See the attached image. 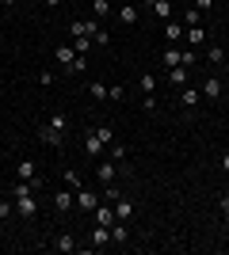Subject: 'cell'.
Segmentation results:
<instances>
[{"label":"cell","mask_w":229,"mask_h":255,"mask_svg":"<svg viewBox=\"0 0 229 255\" xmlns=\"http://www.w3.org/2000/svg\"><path fill=\"white\" fill-rule=\"evenodd\" d=\"M111 244H130V229H126V221L111 225Z\"/></svg>","instance_id":"cell-17"},{"label":"cell","mask_w":229,"mask_h":255,"mask_svg":"<svg viewBox=\"0 0 229 255\" xmlns=\"http://www.w3.org/2000/svg\"><path fill=\"white\" fill-rule=\"evenodd\" d=\"M111 244V229L107 225H96V229H92V248H107Z\"/></svg>","instance_id":"cell-18"},{"label":"cell","mask_w":229,"mask_h":255,"mask_svg":"<svg viewBox=\"0 0 229 255\" xmlns=\"http://www.w3.org/2000/svg\"><path fill=\"white\" fill-rule=\"evenodd\" d=\"M8 217H15V202H11V198H0V221H8Z\"/></svg>","instance_id":"cell-29"},{"label":"cell","mask_w":229,"mask_h":255,"mask_svg":"<svg viewBox=\"0 0 229 255\" xmlns=\"http://www.w3.org/2000/svg\"><path fill=\"white\" fill-rule=\"evenodd\" d=\"M184 34H187L184 23H176V19L164 23V38H168V46H180V42H184Z\"/></svg>","instance_id":"cell-11"},{"label":"cell","mask_w":229,"mask_h":255,"mask_svg":"<svg viewBox=\"0 0 229 255\" xmlns=\"http://www.w3.org/2000/svg\"><path fill=\"white\" fill-rule=\"evenodd\" d=\"M111 206H115V221H134V202L126 198V194H119Z\"/></svg>","instance_id":"cell-10"},{"label":"cell","mask_w":229,"mask_h":255,"mask_svg":"<svg viewBox=\"0 0 229 255\" xmlns=\"http://www.w3.org/2000/svg\"><path fill=\"white\" fill-rule=\"evenodd\" d=\"M111 103H122V99H126V88H122V84H115V88H111Z\"/></svg>","instance_id":"cell-33"},{"label":"cell","mask_w":229,"mask_h":255,"mask_svg":"<svg viewBox=\"0 0 229 255\" xmlns=\"http://www.w3.org/2000/svg\"><path fill=\"white\" fill-rule=\"evenodd\" d=\"M96 179L103 183V187H111V183L119 179V164H115V160H99L96 164Z\"/></svg>","instance_id":"cell-7"},{"label":"cell","mask_w":229,"mask_h":255,"mask_svg":"<svg viewBox=\"0 0 229 255\" xmlns=\"http://www.w3.org/2000/svg\"><path fill=\"white\" fill-rule=\"evenodd\" d=\"M191 8H199V11H210V8H214V0H191Z\"/></svg>","instance_id":"cell-35"},{"label":"cell","mask_w":229,"mask_h":255,"mask_svg":"<svg viewBox=\"0 0 229 255\" xmlns=\"http://www.w3.org/2000/svg\"><path fill=\"white\" fill-rule=\"evenodd\" d=\"M184 42L191 46V50H203V46H207V31H203V27H187Z\"/></svg>","instance_id":"cell-15"},{"label":"cell","mask_w":229,"mask_h":255,"mask_svg":"<svg viewBox=\"0 0 229 255\" xmlns=\"http://www.w3.org/2000/svg\"><path fill=\"white\" fill-rule=\"evenodd\" d=\"M73 50L80 53V57H88V50H92V38H88V34H76V38H73Z\"/></svg>","instance_id":"cell-26"},{"label":"cell","mask_w":229,"mask_h":255,"mask_svg":"<svg viewBox=\"0 0 229 255\" xmlns=\"http://www.w3.org/2000/svg\"><path fill=\"white\" fill-rule=\"evenodd\" d=\"M161 61L168 65V69H172V65H180V46H168V50L161 53Z\"/></svg>","instance_id":"cell-28"},{"label":"cell","mask_w":229,"mask_h":255,"mask_svg":"<svg viewBox=\"0 0 229 255\" xmlns=\"http://www.w3.org/2000/svg\"><path fill=\"white\" fill-rule=\"evenodd\" d=\"M138 15H142V11H138V4H122V8H119V23H122V27H134V23H138Z\"/></svg>","instance_id":"cell-16"},{"label":"cell","mask_w":229,"mask_h":255,"mask_svg":"<svg viewBox=\"0 0 229 255\" xmlns=\"http://www.w3.org/2000/svg\"><path fill=\"white\" fill-rule=\"evenodd\" d=\"M222 171L229 175V152H222Z\"/></svg>","instance_id":"cell-37"},{"label":"cell","mask_w":229,"mask_h":255,"mask_svg":"<svg viewBox=\"0 0 229 255\" xmlns=\"http://www.w3.org/2000/svg\"><path fill=\"white\" fill-rule=\"evenodd\" d=\"M34 187L31 183H15V191H11V202H15V213H19L23 221H31V217H38V198H34Z\"/></svg>","instance_id":"cell-1"},{"label":"cell","mask_w":229,"mask_h":255,"mask_svg":"<svg viewBox=\"0 0 229 255\" xmlns=\"http://www.w3.org/2000/svg\"><path fill=\"white\" fill-rule=\"evenodd\" d=\"M142 111H157V96H142Z\"/></svg>","instance_id":"cell-34"},{"label":"cell","mask_w":229,"mask_h":255,"mask_svg":"<svg viewBox=\"0 0 229 255\" xmlns=\"http://www.w3.org/2000/svg\"><path fill=\"white\" fill-rule=\"evenodd\" d=\"M184 27H203V11H199V8H187L184 11Z\"/></svg>","instance_id":"cell-25"},{"label":"cell","mask_w":229,"mask_h":255,"mask_svg":"<svg viewBox=\"0 0 229 255\" xmlns=\"http://www.w3.org/2000/svg\"><path fill=\"white\" fill-rule=\"evenodd\" d=\"M168 84H172V92H176V88H184V84H191V69L172 65V69H168Z\"/></svg>","instance_id":"cell-12"},{"label":"cell","mask_w":229,"mask_h":255,"mask_svg":"<svg viewBox=\"0 0 229 255\" xmlns=\"http://www.w3.org/2000/svg\"><path fill=\"white\" fill-rule=\"evenodd\" d=\"M218 206H222V213H226V221H229V194H222V198H218Z\"/></svg>","instance_id":"cell-36"},{"label":"cell","mask_w":229,"mask_h":255,"mask_svg":"<svg viewBox=\"0 0 229 255\" xmlns=\"http://www.w3.org/2000/svg\"><path fill=\"white\" fill-rule=\"evenodd\" d=\"M99 206V194L96 191H88V187H80V191H76V210L80 213H92Z\"/></svg>","instance_id":"cell-8"},{"label":"cell","mask_w":229,"mask_h":255,"mask_svg":"<svg viewBox=\"0 0 229 255\" xmlns=\"http://www.w3.org/2000/svg\"><path fill=\"white\" fill-rule=\"evenodd\" d=\"M54 252H65V255H69V252H80V244H76L69 233H61V236L54 240Z\"/></svg>","instance_id":"cell-19"},{"label":"cell","mask_w":229,"mask_h":255,"mask_svg":"<svg viewBox=\"0 0 229 255\" xmlns=\"http://www.w3.org/2000/svg\"><path fill=\"white\" fill-rule=\"evenodd\" d=\"M107 152H111V160H115V164H126V145L111 141V145H107Z\"/></svg>","instance_id":"cell-24"},{"label":"cell","mask_w":229,"mask_h":255,"mask_svg":"<svg viewBox=\"0 0 229 255\" xmlns=\"http://www.w3.org/2000/svg\"><path fill=\"white\" fill-rule=\"evenodd\" d=\"M138 88H142L145 96H153V92H157V76H153V73H142V80H138Z\"/></svg>","instance_id":"cell-27"},{"label":"cell","mask_w":229,"mask_h":255,"mask_svg":"<svg viewBox=\"0 0 229 255\" xmlns=\"http://www.w3.org/2000/svg\"><path fill=\"white\" fill-rule=\"evenodd\" d=\"M149 8H153V11H157V15H161V19H164V23L172 19V0H149Z\"/></svg>","instance_id":"cell-21"},{"label":"cell","mask_w":229,"mask_h":255,"mask_svg":"<svg viewBox=\"0 0 229 255\" xmlns=\"http://www.w3.org/2000/svg\"><path fill=\"white\" fill-rule=\"evenodd\" d=\"M54 61L65 69V73H84V65H88V57H80V53L73 50V46H57L54 50Z\"/></svg>","instance_id":"cell-2"},{"label":"cell","mask_w":229,"mask_h":255,"mask_svg":"<svg viewBox=\"0 0 229 255\" xmlns=\"http://www.w3.org/2000/svg\"><path fill=\"white\" fill-rule=\"evenodd\" d=\"M42 4H46V8H57V4H61V0H42Z\"/></svg>","instance_id":"cell-39"},{"label":"cell","mask_w":229,"mask_h":255,"mask_svg":"<svg viewBox=\"0 0 229 255\" xmlns=\"http://www.w3.org/2000/svg\"><path fill=\"white\" fill-rule=\"evenodd\" d=\"M73 206H76V191H73V187H65V191L54 194V210H57V213H69Z\"/></svg>","instance_id":"cell-9"},{"label":"cell","mask_w":229,"mask_h":255,"mask_svg":"<svg viewBox=\"0 0 229 255\" xmlns=\"http://www.w3.org/2000/svg\"><path fill=\"white\" fill-rule=\"evenodd\" d=\"M96 133H99V141H103V145H111V141H115V129H111V126H96Z\"/></svg>","instance_id":"cell-31"},{"label":"cell","mask_w":229,"mask_h":255,"mask_svg":"<svg viewBox=\"0 0 229 255\" xmlns=\"http://www.w3.org/2000/svg\"><path fill=\"white\" fill-rule=\"evenodd\" d=\"M38 141H42V145H54V149H61V145H65V129H57L54 122H46V126L38 129Z\"/></svg>","instance_id":"cell-5"},{"label":"cell","mask_w":229,"mask_h":255,"mask_svg":"<svg viewBox=\"0 0 229 255\" xmlns=\"http://www.w3.org/2000/svg\"><path fill=\"white\" fill-rule=\"evenodd\" d=\"M207 61H210V65H226V50H222L218 42H210V46H207Z\"/></svg>","instance_id":"cell-23"},{"label":"cell","mask_w":229,"mask_h":255,"mask_svg":"<svg viewBox=\"0 0 229 255\" xmlns=\"http://www.w3.org/2000/svg\"><path fill=\"white\" fill-rule=\"evenodd\" d=\"M92 15H96V19H107V15H115L111 0H92Z\"/></svg>","instance_id":"cell-22"},{"label":"cell","mask_w":229,"mask_h":255,"mask_svg":"<svg viewBox=\"0 0 229 255\" xmlns=\"http://www.w3.org/2000/svg\"><path fill=\"white\" fill-rule=\"evenodd\" d=\"M0 96H4V84H0Z\"/></svg>","instance_id":"cell-40"},{"label":"cell","mask_w":229,"mask_h":255,"mask_svg":"<svg viewBox=\"0 0 229 255\" xmlns=\"http://www.w3.org/2000/svg\"><path fill=\"white\" fill-rule=\"evenodd\" d=\"M88 96L96 99V103H107V96H111V88H107V84H99V80H92V84H88Z\"/></svg>","instance_id":"cell-20"},{"label":"cell","mask_w":229,"mask_h":255,"mask_svg":"<svg viewBox=\"0 0 229 255\" xmlns=\"http://www.w3.org/2000/svg\"><path fill=\"white\" fill-rule=\"evenodd\" d=\"M92 213H96V225H107V229L115 225V206H111V202H103V198H99V206H96Z\"/></svg>","instance_id":"cell-13"},{"label":"cell","mask_w":229,"mask_h":255,"mask_svg":"<svg viewBox=\"0 0 229 255\" xmlns=\"http://www.w3.org/2000/svg\"><path fill=\"white\" fill-rule=\"evenodd\" d=\"M0 4H4V8H15V4H19V0H0Z\"/></svg>","instance_id":"cell-38"},{"label":"cell","mask_w":229,"mask_h":255,"mask_svg":"<svg viewBox=\"0 0 229 255\" xmlns=\"http://www.w3.org/2000/svg\"><path fill=\"white\" fill-rule=\"evenodd\" d=\"M176 99H180V107H184V111H195V107L203 103V92H195L191 84H184V88H176Z\"/></svg>","instance_id":"cell-6"},{"label":"cell","mask_w":229,"mask_h":255,"mask_svg":"<svg viewBox=\"0 0 229 255\" xmlns=\"http://www.w3.org/2000/svg\"><path fill=\"white\" fill-rule=\"evenodd\" d=\"M65 183L73 187V191H80V187H84V183H80V175H76L73 168H65Z\"/></svg>","instance_id":"cell-32"},{"label":"cell","mask_w":229,"mask_h":255,"mask_svg":"<svg viewBox=\"0 0 229 255\" xmlns=\"http://www.w3.org/2000/svg\"><path fill=\"white\" fill-rule=\"evenodd\" d=\"M15 175H19L23 183H31L34 191L42 187V175H38V164H34V160H19V164H15Z\"/></svg>","instance_id":"cell-4"},{"label":"cell","mask_w":229,"mask_h":255,"mask_svg":"<svg viewBox=\"0 0 229 255\" xmlns=\"http://www.w3.org/2000/svg\"><path fill=\"white\" fill-rule=\"evenodd\" d=\"M199 92H203V99H210V103L226 96V92H222V80H218V76H207V84L199 88Z\"/></svg>","instance_id":"cell-14"},{"label":"cell","mask_w":229,"mask_h":255,"mask_svg":"<svg viewBox=\"0 0 229 255\" xmlns=\"http://www.w3.org/2000/svg\"><path fill=\"white\" fill-rule=\"evenodd\" d=\"M195 61H199V53L191 50V46H187V50H180V65H184V69H191Z\"/></svg>","instance_id":"cell-30"},{"label":"cell","mask_w":229,"mask_h":255,"mask_svg":"<svg viewBox=\"0 0 229 255\" xmlns=\"http://www.w3.org/2000/svg\"><path fill=\"white\" fill-rule=\"evenodd\" d=\"M80 145H84V156H88V160H99L103 152H107V145L99 141V133H96V129H84V137H80Z\"/></svg>","instance_id":"cell-3"}]
</instances>
